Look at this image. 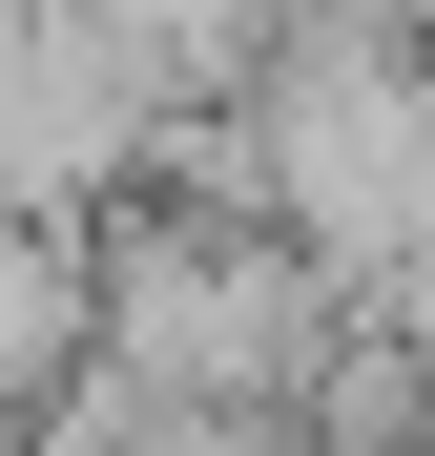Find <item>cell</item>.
<instances>
[{
  "mask_svg": "<svg viewBox=\"0 0 435 456\" xmlns=\"http://www.w3.org/2000/svg\"><path fill=\"white\" fill-rule=\"evenodd\" d=\"M42 21L84 42V62H125L166 125H207V104L270 62V21H290V0H42Z\"/></svg>",
  "mask_w": 435,
  "mask_h": 456,
  "instance_id": "obj_2",
  "label": "cell"
},
{
  "mask_svg": "<svg viewBox=\"0 0 435 456\" xmlns=\"http://www.w3.org/2000/svg\"><path fill=\"white\" fill-rule=\"evenodd\" d=\"M311 21H394V42H435V0H311Z\"/></svg>",
  "mask_w": 435,
  "mask_h": 456,
  "instance_id": "obj_4",
  "label": "cell"
},
{
  "mask_svg": "<svg viewBox=\"0 0 435 456\" xmlns=\"http://www.w3.org/2000/svg\"><path fill=\"white\" fill-rule=\"evenodd\" d=\"M166 187H207V208H249L270 249H311L352 312L435 249V42H394V21H311L290 0L270 21V62L207 125H166Z\"/></svg>",
  "mask_w": 435,
  "mask_h": 456,
  "instance_id": "obj_1",
  "label": "cell"
},
{
  "mask_svg": "<svg viewBox=\"0 0 435 456\" xmlns=\"http://www.w3.org/2000/svg\"><path fill=\"white\" fill-rule=\"evenodd\" d=\"M84 353H104V290H84V228L0 208V456H21V415H42V395H84Z\"/></svg>",
  "mask_w": 435,
  "mask_h": 456,
  "instance_id": "obj_3",
  "label": "cell"
}]
</instances>
